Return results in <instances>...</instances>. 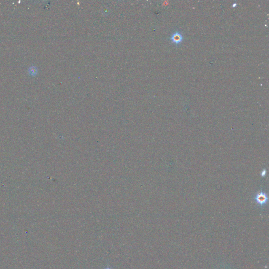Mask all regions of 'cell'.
<instances>
[{"instance_id": "1", "label": "cell", "mask_w": 269, "mask_h": 269, "mask_svg": "<svg viewBox=\"0 0 269 269\" xmlns=\"http://www.w3.org/2000/svg\"><path fill=\"white\" fill-rule=\"evenodd\" d=\"M254 200L258 205L260 206H265L268 201L267 193L263 191H260L255 195Z\"/></svg>"}, {"instance_id": "2", "label": "cell", "mask_w": 269, "mask_h": 269, "mask_svg": "<svg viewBox=\"0 0 269 269\" xmlns=\"http://www.w3.org/2000/svg\"><path fill=\"white\" fill-rule=\"evenodd\" d=\"M170 40L173 43L178 45H179L184 40V37L181 33L177 31L171 35L170 37Z\"/></svg>"}, {"instance_id": "3", "label": "cell", "mask_w": 269, "mask_h": 269, "mask_svg": "<svg viewBox=\"0 0 269 269\" xmlns=\"http://www.w3.org/2000/svg\"><path fill=\"white\" fill-rule=\"evenodd\" d=\"M30 74H31L32 75H35V74L37 73V71H36V69L35 67H31L30 69Z\"/></svg>"}, {"instance_id": "4", "label": "cell", "mask_w": 269, "mask_h": 269, "mask_svg": "<svg viewBox=\"0 0 269 269\" xmlns=\"http://www.w3.org/2000/svg\"><path fill=\"white\" fill-rule=\"evenodd\" d=\"M111 269V268H106V269Z\"/></svg>"}]
</instances>
